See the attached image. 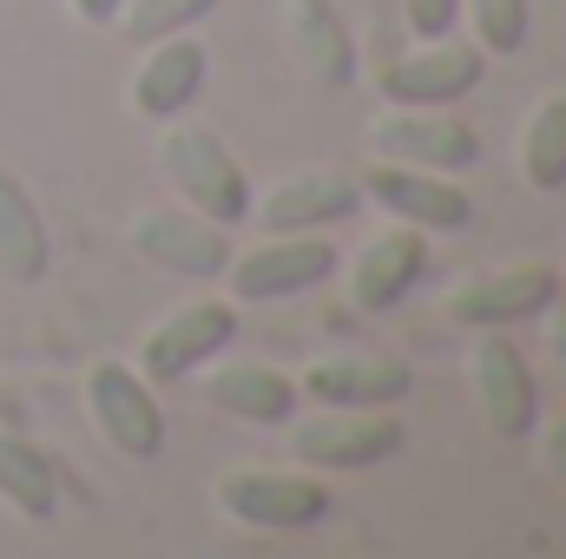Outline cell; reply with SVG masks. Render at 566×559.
Segmentation results:
<instances>
[{
    "label": "cell",
    "instance_id": "cell-6",
    "mask_svg": "<svg viewBox=\"0 0 566 559\" xmlns=\"http://www.w3.org/2000/svg\"><path fill=\"white\" fill-rule=\"evenodd\" d=\"M126 244L151 271H171V277H191V283H218L224 264H231V224H218V218H205L191 204L185 211L178 204H145L126 224Z\"/></svg>",
    "mask_w": 566,
    "mask_h": 559
},
{
    "label": "cell",
    "instance_id": "cell-10",
    "mask_svg": "<svg viewBox=\"0 0 566 559\" xmlns=\"http://www.w3.org/2000/svg\"><path fill=\"white\" fill-rule=\"evenodd\" d=\"M481 80H488V53L474 40L441 33V40H422L416 53L382 60L376 93H382V106H461Z\"/></svg>",
    "mask_w": 566,
    "mask_h": 559
},
{
    "label": "cell",
    "instance_id": "cell-22",
    "mask_svg": "<svg viewBox=\"0 0 566 559\" xmlns=\"http://www.w3.org/2000/svg\"><path fill=\"white\" fill-rule=\"evenodd\" d=\"M461 13L474 20V46L488 60H507L527 46V27H534V7L527 0H461Z\"/></svg>",
    "mask_w": 566,
    "mask_h": 559
},
{
    "label": "cell",
    "instance_id": "cell-4",
    "mask_svg": "<svg viewBox=\"0 0 566 559\" xmlns=\"http://www.w3.org/2000/svg\"><path fill=\"white\" fill-rule=\"evenodd\" d=\"M218 514H231L238 527L258 534H310L329 520V487L316 474H290V467H231L218 481Z\"/></svg>",
    "mask_w": 566,
    "mask_h": 559
},
{
    "label": "cell",
    "instance_id": "cell-18",
    "mask_svg": "<svg viewBox=\"0 0 566 559\" xmlns=\"http://www.w3.org/2000/svg\"><path fill=\"white\" fill-rule=\"evenodd\" d=\"M205 402L231 421H251V428H283L303 395H296V376H283L271 362H231V369L205 376Z\"/></svg>",
    "mask_w": 566,
    "mask_h": 559
},
{
    "label": "cell",
    "instance_id": "cell-11",
    "mask_svg": "<svg viewBox=\"0 0 566 559\" xmlns=\"http://www.w3.org/2000/svg\"><path fill=\"white\" fill-rule=\"evenodd\" d=\"M547 303H560V271L554 264H501V271L461 277L441 309L461 329H514V323H541Z\"/></svg>",
    "mask_w": 566,
    "mask_h": 559
},
{
    "label": "cell",
    "instance_id": "cell-25",
    "mask_svg": "<svg viewBox=\"0 0 566 559\" xmlns=\"http://www.w3.org/2000/svg\"><path fill=\"white\" fill-rule=\"evenodd\" d=\"M541 434V454H547V474L560 481V494H566V415H554L547 428H534Z\"/></svg>",
    "mask_w": 566,
    "mask_h": 559
},
{
    "label": "cell",
    "instance_id": "cell-2",
    "mask_svg": "<svg viewBox=\"0 0 566 559\" xmlns=\"http://www.w3.org/2000/svg\"><path fill=\"white\" fill-rule=\"evenodd\" d=\"M409 441V428L396 421V409H323V415L296 421L290 415V454L310 474H363L396 461Z\"/></svg>",
    "mask_w": 566,
    "mask_h": 559
},
{
    "label": "cell",
    "instance_id": "cell-7",
    "mask_svg": "<svg viewBox=\"0 0 566 559\" xmlns=\"http://www.w3.org/2000/svg\"><path fill=\"white\" fill-rule=\"evenodd\" d=\"M363 184V204L389 211L396 224H416L428 238H454L474 224V198L454 184V171H422V165H396V158H376L356 171Z\"/></svg>",
    "mask_w": 566,
    "mask_h": 559
},
{
    "label": "cell",
    "instance_id": "cell-24",
    "mask_svg": "<svg viewBox=\"0 0 566 559\" xmlns=\"http://www.w3.org/2000/svg\"><path fill=\"white\" fill-rule=\"evenodd\" d=\"M402 20H409L416 40H441V33H454L461 0H402Z\"/></svg>",
    "mask_w": 566,
    "mask_h": 559
},
{
    "label": "cell",
    "instance_id": "cell-12",
    "mask_svg": "<svg viewBox=\"0 0 566 559\" xmlns=\"http://www.w3.org/2000/svg\"><path fill=\"white\" fill-rule=\"evenodd\" d=\"M369 145L396 165H422V171H468L481 165V133L448 113V106H396L369 126Z\"/></svg>",
    "mask_w": 566,
    "mask_h": 559
},
{
    "label": "cell",
    "instance_id": "cell-9",
    "mask_svg": "<svg viewBox=\"0 0 566 559\" xmlns=\"http://www.w3.org/2000/svg\"><path fill=\"white\" fill-rule=\"evenodd\" d=\"M86 415L99 428V441L113 454H126V461H158L165 454L171 421L158 409L151 382L139 369H126V362H93L86 369Z\"/></svg>",
    "mask_w": 566,
    "mask_h": 559
},
{
    "label": "cell",
    "instance_id": "cell-13",
    "mask_svg": "<svg viewBox=\"0 0 566 559\" xmlns=\"http://www.w3.org/2000/svg\"><path fill=\"white\" fill-rule=\"evenodd\" d=\"M416 389V369L402 356H316L296 376V395H310L316 409H396Z\"/></svg>",
    "mask_w": 566,
    "mask_h": 559
},
{
    "label": "cell",
    "instance_id": "cell-3",
    "mask_svg": "<svg viewBox=\"0 0 566 559\" xmlns=\"http://www.w3.org/2000/svg\"><path fill=\"white\" fill-rule=\"evenodd\" d=\"M336 244L323 231H264V244L251 251H231L224 283H231V303H290V296H310L336 277Z\"/></svg>",
    "mask_w": 566,
    "mask_h": 559
},
{
    "label": "cell",
    "instance_id": "cell-20",
    "mask_svg": "<svg viewBox=\"0 0 566 559\" xmlns=\"http://www.w3.org/2000/svg\"><path fill=\"white\" fill-rule=\"evenodd\" d=\"M0 507H13L33 527H46L60 514V467H53V454L40 441H27V434H7V428H0Z\"/></svg>",
    "mask_w": 566,
    "mask_h": 559
},
{
    "label": "cell",
    "instance_id": "cell-28",
    "mask_svg": "<svg viewBox=\"0 0 566 559\" xmlns=\"http://www.w3.org/2000/svg\"><path fill=\"white\" fill-rule=\"evenodd\" d=\"M560 289H566V271H560Z\"/></svg>",
    "mask_w": 566,
    "mask_h": 559
},
{
    "label": "cell",
    "instance_id": "cell-16",
    "mask_svg": "<svg viewBox=\"0 0 566 559\" xmlns=\"http://www.w3.org/2000/svg\"><path fill=\"white\" fill-rule=\"evenodd\" d=\"M139 73H133V113L139 119H185V106L205 93V73H211V60H205V46L191 40V33H165V40H151L139 46Z\"/></svg>",
    "mask_w": 566,
    "mask_h": 559
},
{
    "label": "cell",
    "instance_id": "cell-1",
    "mask_svg": "<svg viewBox=\"0 0 566 559\" xmlns=\"http://www.w3.org/2000/svg\"><path fill=\"white\" fill-rule=\"evenodd\" d=\"M158 171L171 178L178 204L218 218V224H244L251 218V178L244 165L231 158V145L218 139L211 126H191V119H165V139H158Z\"/></svg>",
    "mask_w": 566,
    "mask_h": 559
},
{
    "label": "cell",
    "instance_id": "cell-19",
    "mask_svg": "<svg viewBox=\"0 0 566 559\" xmlns=\"http://www.w3.org/2000/svg\"><path fill=\"white\" fill-rule=\"evenodd\" d=\"M53 264V238H46V218L33 204V191L0 171V277L7 283H40Z\"/></svg>",
    "mask_w": 566,
    "mask_h": 559
},
{
    "label": "cell",
    "instance_id": "cell-21",
    "mask_svg": "<svg viewBox=\"0 0 566 559\" xmlns=\"http://www.w3.org/2000/svg\"><path fill=\"white\" fill-rule=\"evenodd\" d=\"M521 178L534 191H566V93H547L521 126Z\"/></svg>",
    "mask_w": 566,
    "mask_h": 559
},
{
    "label": "cell",
    "instance_id": "cell-23",
    "mask_svg": "<svg viewBox=\"0 0 566 559\" xmlns=\"http://www.w3.org/2000/svg\"><path fill=\"white\" fill-rule=\"evenodd\" d=\"M211 7H218V0H126L113 27H126L133 46H151V40H165V33H191Z\"/></svg>",
    "mask_w": 566,
    "mask_h": 559
},
{
    "label": "cell",
    "instance_id": "cell-26",
    "mask_svg": "<svg viewBox=\"0 0 566 559\" xmlns=\"http://www.w3.org/2000/svg\"><path fill=\"white\" fill-rule=\"evenodd\" d=\"M547 362H554V376H560V389H566V303H547Z\"/></svg>",
    "mask_w": 566,
    "mask_h": 559
},
{
    "label": "cell",
    "instance_id": "cell-15",
    "mask_svg": "<svg viewBox=\"0 0 566 559\" xmlns=\"http://www.w3.org/2000/svg\"><path fill=\"white\" fill-rule=\"evenodd\" d=\"M349 211H363L356 171H296V178L271 184L264 198H251V218L264 231H329Z\"/></svg>",
    "mask_w": 566,
    "mask_h": 559
},
{
    "label": "cell",
    "instance_id": "cell-27",
    "mask_svg": "<svg viewBox=\"0 0 566 559\" xmlns=\"http://www.w3.org/2000/svg\"><path fill=\"white\" fill-rule=\"evenodd\" d=\"M66 7H73V20H80V27H113L126 0H66Z\"/></svg>",
    "mask_w": 566,
    "mask_h": 559
},
{
    "label": "cell",
    "instance_id": "cell-17",
    "mask_svg": "<svg viewBox=\"0 0 566 559\" xmlns=\"http://www.w3.org/2000/svg\"><path fill=\"white\" fill-rule=\"evenodd\" d=\"M283 40L316 86H356V40L329 0H283Z\"/></svg>",
    "mask_w": 566,
    "mask_h": 559
},
{
    "label": "cell",
    "instance_id": "cell-8",
    "mask_svg": "<svg viewBox=\"0 0 566 559\" xmlns=\"http://www.w3.org/2000/svg\"><path fill=\"white\" fill-rule=\"evenodd\" d=\"M468 382H474V402L494 441H527L541 428V376L507 329H481L468 356Z\"/></svg>",
    "mask_w": 566,
    "mask_h": 559
},
{
    "label": "cell",
    "instance_id": "cell-14",
    "mask_svg": "<svg viewBox=\"0 0 566 559\" xmlns=\"http://www.w3.org/2000/svg\"><path fill=\"white\" fill-rule=\"evenodd\" d=\"M428 277V231L416 224H382L356 257H349V303L363 316H389L396 303H409V289Z\"/></svg>",
    "mask_w": 566,
    "mask_h": 559
},
{
    "label": "cell",
    "instance_id": "cell-5",
    "mask_svg": "<svg viewBox=\"0 0 566 559\" xmlns=\"http://www.w3.org/2000/svg\"><path fill=\"white\" fill-rule=\"evenodd\" d=\"M238 342V303L231 296H191L178 309H165L139 342V369L145 382H178L191 369H211L224 349Z\"/></svg>",
    "mask_w": 566,
    "mask_h": 559
}]
</instances>
